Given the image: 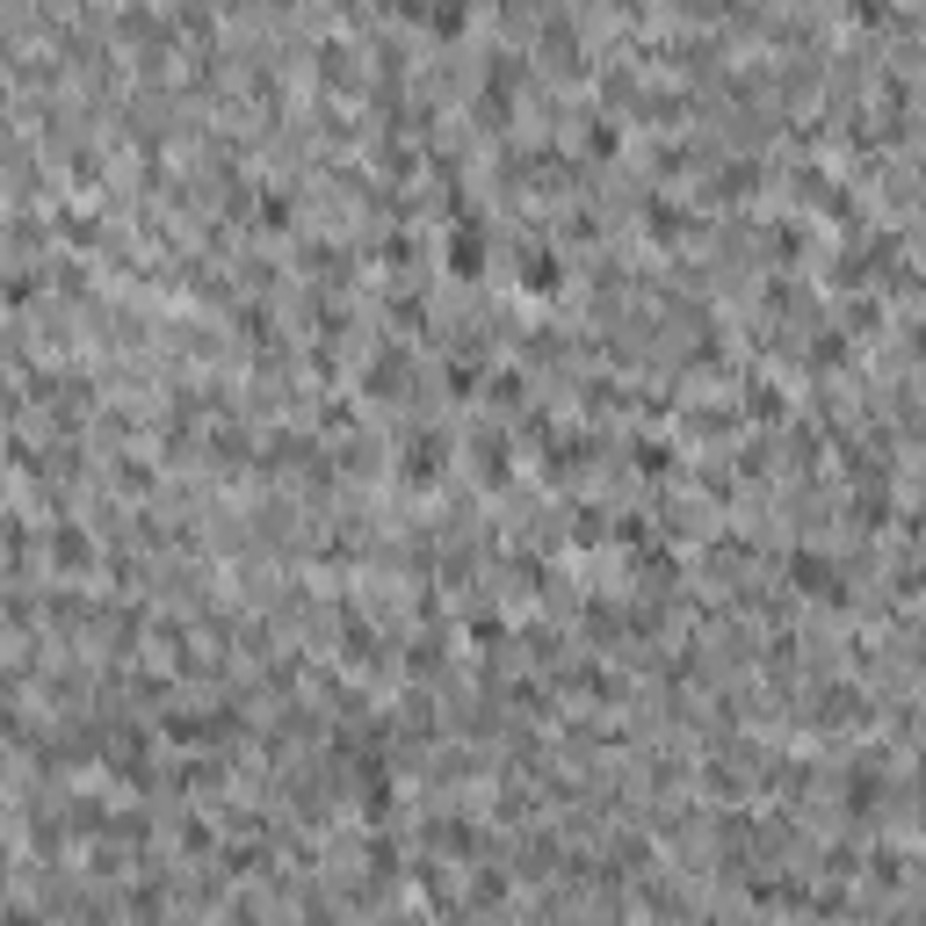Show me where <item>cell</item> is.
I'll return each instance as SVG.
<instances>
[{
	"label": "cell",
	"mask_w": 926,
	"mask_h": 926,
	"mask_svg": "<svg viewBox=\"0 0 926 926\" xmlns=\"http://www.w3.org/2000/svg\"><path fill=\"white\" fill-rule=\"evenodd\" d=\"M0 297H8V304H29L37 290H29V275H8V283H0Z\"/></svg>",
	"instance_id": "cell-17"
},
{
	"label": "cell",
	"mask_w": 926,
	"mask_h": 926,
	"mask_svg": "<svg viewBox=\"0 0 926 926\" xmlns=\"http://www.w3.org/2000/svg\"><path fill=\"white\" fill-rule=\"evenodd\" d=\"M521 283H529L536 297H550V290H558V283H565V268H558V254H543V246H536V254H529V261H521Z\"/></svg>",
	"instance_id": "cell-4"
},
{
	"label": "cell",
	"mask_w": 926,
	"mask_h": 926,
	"mask_svg": "<svg viewBox=\"0 0 926 926\" xmlns=\"http://www.w3.org/2000/svg\"><path fill=\"white\" fill-rule=\"evenodd\" d=\"M572 536H579V543H601V507H579V514H572Z\"/></svg>",
	"instance_id": "cell-14"
},
{
	"label": "cell",
	"mask_w": 926,
	"mask_h": 926,
	"mask_svg": "<svg viewBox=\"0 0 926 926\" xmlns=\"http://www.w3.org/2000/svg\"><path fill=\"white\" fill-rule=\"evenodd\" d=\"M471 644L492 652V644H500V615H471Z\"/></svg>",
	"instance_id": "cell-13"
},
{
	"label": "cell",
	"mask_w": 926,
	"mask_h": 926,
	"mask_svg": "<svg viewBox=\"0 0 926 926\" xmlns=\"http://www.w3.org/2000/svg\"><path fill=\"white\" fill-rule=\"evenodd\" d=\"M789 579L804 586V594H818V601H832V608L847 601V586H840V565H832L825 550H796V558H789Z\"/></svg>",
	"instance_id": "cell-1"
},
{
	"label": "cell",
	"mask_w": 926,
	"mask_h": 926,
	"mask_svg": "<svg viewBox=\"0 0 926 926\" xmlns=\"http://www.w3.org/2000/svg\"><path fill=\"white\" fill-rule=\"evenodd\" d=\"M341 652H355L362 666L377 659V637H369V623H362V615H348V623H341Z\"/></svg>",
	"instance_id": "cell-10"
},
{
	"label": "cell",
	"mask_w": 926,
	"mask_h": 926,
	"mask_svg": "<svg viewBox=\"0 0 926 926\" xmlns=\"http://www.w3.org/2000/svg\"><path fill=\"white\" fill-rule=\"evenodd\" d=\"M442 463H449V435H435V427H420V435L398 449V471H406L413 485H435V478H442Z\"/></svg>",
	"instance_id": "cell-2"
},
{
	"label": "cell",
	"mask_w": 926,
	"mask_h": 926,
	"mask_svg": "<svg viewBox=\"0 0 926 926\" xmlns=\"http://www.w3.org/2000/svg\"><path fill=\"white\" fill-rule=\"evenodd\" d=\"M449 275H485V225L471 218V210H463L456 218V232H449Z\"/></svg>",
	"instance_id": "cell-3"
},
{
	"label": "cell",
	"mask_w": 926,
	"mask_h": 926,
	"mask_svg": "<svg viewBox=\"0 0 926 926\" xmlns=\"http://www.w3.org/2000/svg\"><path fill=\"white\" fill-rule=\"evenodd\" d=\"M420 22L435 29V37H463V22H471V0H435V8H420Z\"/></svg>",
	"instance_id": "cell-5"
},
{
	"label": "cell",
	"mask_w": 926,
	"mask_h": 926,
	"mask_svg": "<svg viewBox=\"0 0 926 926\" xmlns=\"http://www.w3.org/2000/svg\"><path fill=\"white\" fill-rule=\"evenodd\" d=\"M644 225H652V239H681L688 232V210L666 203V196H652V203H644Z\"/></svg>",
	"instance_id": "cell-6"
},
{
	"label": "cell",
	"mask_w": 926,
	"mask_h": 926,
	"mask_svg": "<svg viewBox=\"0 0 926 926\" xmlns=\"http://www.w3.org/2000/svg\"><path fill=\"white\" fill-rule=\"evenodd\" d=\"M51 558H58V565H66V572H80L87 558H95V543H87V536L73 529V521H66V529H58V536H51Z\"/></svg>",
	"instance_id": "cell-7"
},
{
	"label": "cell",
	"mask_w": 926,
	"mask_h": 926,
	"mask_svg": "<svg viewBox=\"0 0 926 926\" xmlns=\"http://www.w3.org/2000/svg\"><path fill=\"white\" fill-rule=\"evenodd\" d=\"M398 384V355H377V369H369V391H391Z\"/></svg>",
	"instance_id": "cell-15"
},
{
	"label": "cell",
	"mask_w": 926,
	"mask_h": 926,
	"mask_svg": "<svg viewBox=\"0 0 926 926\" xmlns=\"http://www.w3.org/2000/svg\"><path fill=\"white\" fill-rule=\"evenodd\" d=\"M586 145H594V152H615L623 138H615V123H594V131H586Z\"/></svg>",
	"instance_id": "cell-16"
},
{
	"label": "cell",
	"mask_w": 926,
	"mask_h": 926,
	"mask_svg": "<svg viewBox=\"0 0 926 926\" xmlns=\"http://www.w3.org/2000/svg\"><path fill=\"white\" fill-rule=\"evenodd\" d=\"M478 456H485L478 471H485L492 485H507V456H514V449H507V435H485V442H478Z\"/></svg>",
	"instance_id": "cell-9"
},
{
	"label": "cell",
	"mask_w": 926,
	"mask_h": 926,
	"mask_svg": "<svg viewBox=\"0 0 926 926\" xmlns=\"http://www.w3.org/2000/svg\"><path fill=\"white\" fill-rule=\"evenodd\" d=\"M449 391H456V398H478V362L456 355V362H449Z\"/></svg>",
	"instance_id": "cell-12"
},
{
	"label": "cell",
	"mask_w": 926,
	"mask_h": 926,
	"mask_svg": "<svg viewBox=\"0 0 926 926\" xmlns=\"http://www.w3.org/2000/svg\"><path fill=\"white\" fill-rule=\"evenodd\" d=\"M746 413H760V420H782V391H775V384H746Z\"/></svg>",
	"instance_id": "cell-11"
},
{
	"label": "cell",
	"mask_w": 926,
	"mask_h": 926,
	"mask_svg": "<svg viewBox=\"0 0 926 926\" xmlns=\"http://www.w3.org/2000/svg\"><path fill=\"white\" fill-rule=\"evenodd\" d=\"M630 463H637L644 478H666V471H673V449H666V442H630Z\"/></svg>",
	"instance_id": "cell-8"
}]
</instances>
